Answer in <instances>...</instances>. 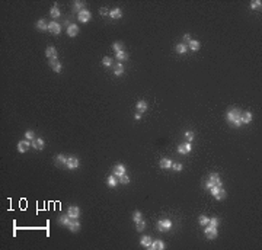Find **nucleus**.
Returning a JSON list of instances; mask_svg holds the SVG:
<instances>
[{
	"label": "nucleus",
	"instance_id": "7ed1b4c3",
	"mask_svg": "<svg viewBox=\"0 0 262 250\" xmlns=\"http://www.w3.org/2000/svg\"><path fill=\"white\" fill-rule=\"evenodd\" d=\"M204 234L208 240H214L217 237V227H211V226H205V230H204Z\"/></svg>",
	"mask_w": 262,
	"mask_h": 250
},
{
	"label": "nucleus",
	"instance_id": "9d476101",
	"mask_svg": "<svg viewBox=\"0 0 262 250\" xmlns=\"http://www.w3.org/2000/svg\"><path fill=\"white\" fill-rule=\"evenodd\" d=\"M50 67H51V68H53L55 73H61V70H63V66H61V63L57 58H51V60H50Z\"/></svg>",
	"mask_w": 262,
	"mask_h": 250
},
{
	"label": "nucleus",
	"instance_id": "a878e982",
	"mask_svg": "<svg viewBox=\"0 0 262 250\" xmlns=\"http://www.w3.org/2000/svg\"><path fill=\"white\" fill-rule=\"evenodd\" d=\"M73 10L74 12H77V13H80L82 10H85V3H83V2H79V0H77V2H74L73 3Z\"/></svg>",
	"mask_w": 262,
	"mask_h": 250
},
{
	"label": "nucleus",
	"instance_id": "412c9836",
	"mask_svg": "<svg viewBox=\"0 0 262 250\" xmlns=\"http://www.w3.org/2000/svg\"><path fill=\"white\" fill-rule=\"evenodd\" d=\"M72 220L73 218H70L67 214L66 215H61L60 218H58V224H61V226H66V227H68V224L72 222Z\"/></svg>",
	"mask_w": 262,
	"mask_h": 250
},
{
	"label": "nucleus",
	"instance_id": "1a4fd4ad",
	"mask_svg": "<svg viewBox=\"0 0 262 250\" xmlns=\"http://www.w3.org/2000/svg\"><path fill=\"white\" fill-rule=\"evenodd\" d=\"M191 150H192L191 143H183L181 145H178V153L179 154H188V153H191Z\"/></svg>",
	"mask_w": 262,
	"mask_h": 250
},
{
	"label": "nucleus",
	"instance_id": "aec40b11",
	"mask_svg": "<svg viewBox=\"0 0 262 250\" xmlns=\"http://www.w3.org/2000/svg\"><path fill=\"white\" fill-rule=\"evenodd\" d=\"M45 55L48 57V60L51 58H57V50L54 47H48L45 50Z\"/></svg>",
	"mask_w": 262,
	"mask_h": 250
},
{
	"label": "nucleus",
	"instance_id": "ea45409f",
	"mask_svg": "<svg viewBox=\"0 0 262 250\" xmlns=\"http://www.w3.org/2000/svg\"><path fill=\"white\" fill-rule=\"evenodd\" d=\"M102 64H104L105 67H111L112 66V60H111L109 57H104V58H102Z\"/></svg>",
	"mask_w": 262,
	"mask_h": 250
},
{
	"label": "nucleus",
	"instance_id": "423d86ee",
	"mask_svg": "<svg viewBox=\"0 0 262 250\" xmlns=\"http://www.w3.org/2000/svg\"><path fill=\"white\" fill-rule=\"evenodd\" d=\"M80 164V161L77 157H67V163H66V167L67 169H70V170H74V169H77Z\"/></svg>",
	"mask_w": 262,
	"mask_h": 250
},
{
	"label": "nucleus",
	"instance_id": "f8f14e48",
	"mask_svg": "<svg viewBox=\"0 0 262 250\" xmlns=\"http://www.w3.org/2000/svg\"><path fill=\"white\" fill-rule=\"evenodd\" d=\"M67 35L72 36V38H73V36H77L79 35V26L76 24H70L67 26Z\"/></svg>",
	"mask_w": 262,
	"mask_h": 250
},
{
	"label": "nucleus",
	"instance_id": "2f4dec72",
	"mask_svg": "<svg viewBox=\"0 0 262 250\" xmlns=\"http://www.w3.org/2000/svg\"><path fill=\"white\" fill-rule=\"evenodd\" d=\"M122 73H124V66H122L121 63H118V64L114 67V74H115V76H121Z\"/></svg>",
	"mask_w": 262,
	"mask_h": 250
},
{
	"label": "nucleus",
	"instance_id": "bb28decb",
	"mask_svg": "<svg viewBox=\"0 0 262 250\" xmlns=\"http://www.w3.org/2000/svg\"><path fill=\"white\" fill-rule=\"evenodd\" d=\"M50 15H51V18H54V19L60 18V9H58V6H57V3L50 9Z\"/></svg>",
	"mask_w": 262,
	"mask_h": 250
},
{
	"label": "nucleus",
	"instance_id": "f257e3e1",
	"mask_svg": "<svg viewBox=\"0 0 262 250\" xmlns=\"http://www.w3.org/2000/svg\"><path fill=\"white\" fill-rule=\"evenodd\" d=\"M240 115H242V111H240V109H236V108H233V109H230V111H227V113H226V119H227V122H230L233 127H240V125H242Z\"/></svg>",
	"mask_w": 262,
	"mask_h": 250
},
{
	"label": "nucleus",
	"instance_id": "4be33fe9",
	"mask_svg": "<svg viewBox=\"0 0 262 250\" xmlns=\"http://www.w3.org/2000/svg\"><path fill=\"white\" fill-rule=\"evenodd\" d=\"M159 166H160V169H171L172 167V160L171 159H162L160 160V163H159Z\"/></svg>",
	"mask_w": 262,
	"mask_h": 250
},
{
	"label": "nucleus",
	"instance_id": "09e8293b",
	"mask_svg": "<svg viewBox=\"0 0 262 250\" xmlns=\"http://www.w3.org/2000/svg\"><path fill=\"white\" fill-rule=\"evenodd\" d=\"M134 118L137 119V121H138V119H141V113H140V112H137V113L134 115Z\"/></svg>",
	"mask_w": 262,
	"mask_h": 250
},
{
	"label": "nucleus",
	"instance_id": "ddd939ff",
	"mask_svg": "<svg viewBox=\"0 0 262 250\" xmlns=\"http://www.w3.org/2000/svg\"><path fill=\"white\" fill-rule=\"evenodd\" d=\"M149 249L150 250H163L165 249V243H163V240H153Z\"/></svg>",
	"mask_w": 262,
	"mask_h": 250
},
{
	"label": "nucleus",
	"instance_id": "e433bc0d",
	"mask_svg": "<svg viewBox=\"0 0 262 250\" xmlns=\"http://www.w3.org/2000/svg\"><path fill=\"white\" fill-rule=\"evenodd\" d=\"M112 48H114V51H115V53H120V51H122V42H120V41L114 42V44H112Z\"/></svg>",
	"mask_w": 262,
	"mask_h": 250
},
{
	"label": "nucleus",
	"instance_id": "20e7f679",
	"mask_svg": "<svg viewBox=\"0 0 262 250\" xmlns=\"http://www.w3.org/2000/svg\"><path fill=\"white\" fill-rule=\"evenodd\" d=\"M90 18H92V13L89 12V10H82L80 13H77V19H79L82 24H87L89 20H90Z\"/></svg>",
	"mask_w": 262,
	"mask_h": 250
},
{
	"label": "nucleus",
	"instance_id": "9b49d317",
	"mask_svg": "<svg viewBox=\"0 0 262 250\" xmlns=\"http://www.w3.org/2000/svg\"><path fill=\"white\" fill-rule=\"evenodd\" d=\"M112 175H115L116 178L120 179L122 175H125V166H124V164H116V166H114V169H112Z\"/></svg>",
	"mask_w": 262,
	"mask_h": 250
},
{
	"label": "nucleus",
	"instance_id": "a211bd4d",
	"mask_svg": "<svg viewBox=\"0 0 262 250\" xmlns=\"http://www.w3.org/2000/svg\"><path fill=\"white\" fill-rule=\"evenodd\" d=\"M109 16L112 19H121L122 16V10L120 9V7H115V9H112V10H109Z\"/></svg>",
	"mask_w": 262,
	"mask_h": 250
},
{
	"label": "nucleus",
	"instance_id": "473e14b6",
	"mask_svg": "<svg viewBox=\"0 0 262 250\" xmlns=\"http://www.w3.org/2000/svg\"><path fill=\"white\" fill-rule=\"evenodd\" d=\"M261 6H262L261 0H252V2H250V9H253V10L261 9Z\"/></svg>",
	"mask_w": 262,
	"mask_h": 250
},
{
	"label": "nucleus",
	"instance_id": "5701e85b",
	"mask_svg": "<svg viewBox=\"0 0 262 250\" xmlns=\"http://www.w3.org/2000/svg\"><path fill=\"white\" fill-rule=\"evenodd\" d=\"M240 121H242V124H249L250 121H252V113L250 112H242Z\"/></svg>",
	"mask_w": 262,
	"mask_h": 250
},
{
	"label": "nucleus",
	"instance_id": "39448f33",
	"mask_svg": "<svg viewBox=\"0 0 262 250\" xmlns=\"http://www.w3.org/2000/svg\"><path fill=\"white\" fill-rule=\"evenodd\" d=\"M67 215L70 217V218H73V220H77V218L80 217V209H79V207H76V205H72V207H68Z\"/></svg>",
	"mask_w": 262,
	"mask_h": 250
},
{
	"label": "nucleus",
	"instance_id": "a19ab883",
	"mask_svg": "<svg viewBox=\"0 0 262 250\" xmlns=\"http://www.w3.org/2000/svg\"><path fill=\"white\" fill-rule=\"evenodd\" d=\"M57 161L61 163V164H66V163H67V157H66L64 154H58L57 156Z\"/></svg>",
	"mask_w": 262,
	"mask_h": 250
},
{
	"label": "nucleus",
	"instance_id": "58836bf2",
	"mask_svg": "<svg viewBox=\"0 0 262 250\" xmlns=\"http://www.w3.org/2000/svg\"><path fill=\"white\" fill-rule=\"evenodd\" d=\"M120 183L121 185H128L130 183V178L127 176V173H125V175H122L121 178H120Z\"/></svg>",
	"mask_w": 262,
	"mask_h": 250
},
{
	"label": "nucleus",
	"instance_id": "2eb2a0df",
	"mask_svg": "<svg viewBox=\"0 0 262 250\" xmlns=\"http://www.w3.org/2000/svg\"><path fill=\"white\" fill-rule=\"evenodd\" d=\"M208 180H211L214 185H217V186H223V182H221V179H220V175L219 173H211L210 176H208Z\"/></svg>",
	"mask_w": 262,
	"mask_h": 250
},
{
	"label": "nucleus",
	"instance_id": "393cba45",
	"mask_svg": "<svg viewBox=\"0 0 262 250\" xmlns=\"http://www.w3.org/2000/svg\"><path fill=\"white\" fill-rule=\"evenodd\" d=\"M200 47H201V44H200V41H197V39H191L188 44V48L192 50V51H198Z\"/></svg>",
	"mask_w": 262,
	"mask_h": 250
},
{
	"label": "nucleus",
	"instance_id": "f704fd0d",
	"mask_svg": "<svg viewBox=\"0 0 262 250\" xmlns=\"http://www.w3.org/2000/svg\"><path fill=\"white\" fill-rule=\"evenodd\" d=\"M140 220H143V215H141V212L137 209V211H134V214H133V221H134V222H138Z\"/></svg>",
	"mask_w": 262,
	"mask_h": 250
},
{
	"label": "nucleus",
	"instance_id": "49530a36",
	"mask_svg": "<svg viewBox=\"0 0 262 250\" xmlns=\"http://www.w3.org/2000/svg\"><path fill=\"white\" fill-rule=\"evenodd\" d=\"M204 186H205L207 189H211V188L214 186V183L211 182V180H208V179H207V180H205V183H204Z\"/></svg>",
	"mask_w": 262,
	"mask_h": 250
},
{
	"label": "nucleus",
	"instance_id": "a18cd8bd",
	"mask_svg": "<svg viewBox=\"0 0 262 250\" xmlns=\"http://www.w3.org/2000/svg\"><path fill=\"white\" fill-rule=\"evenodd\" d=\"M99 13H101L102 16H106V15H109V10H108L106 7H101V9H99Z\"/></svg>",
	"mask_w": 262,
	"mask_h": 250
},
{
	"label": "nucleus",
	"instance_id": "dca6fc26",
	"mask_svg": "<svg viewBox=\"0 0 262 250\" xmlns=\"http://www.w3.org/2000/svg\"><path fill=\"white\" fill-rule=\"evenodd\" d=\"M106 183H108V186H109V188H115L116 185L120 183V179L116 178L115 175H111V176H108V180H106Z\"/></svg>",
	"mask_w": 262,
	"mask_h": 250
},
{
	"label": "nucleus",
	"instance_id": "72a5a7b5",
	"mask_svg": "<svg viewBox=\"0 0 262 250\" xmlns=\"http://www.w3.org/2000/svg\"><path fill=\"white\" fill-rule=\"evenodd\" d=\"M198 222H200V224H201V226H208V222H210V218H208L207 215H201V217H200V218H198Z\"/></svg>",
	"mask_w": 262,
	"mask_h": 250
},
{
	"label": "nucleus",
	"instance_id": "0eeeda50",
	"mask_svg": "<svg viewBox=\"0 0 262 250\" xmlns=\"http://www.w3.org/2000/svg\"><path fill=\"white\" fill-rule=\"evenodd\" d=\"M31 145H32V143H29V140L25 138V140H22V141H19L18 143V151L19 153H26Z\"/></svg>",
	"mask_w": 262,
	"mask_h": 250
},
{
	"label": "nucleus",
	"instance_id": "4468645a",
	"mask_svg": "<svg viewBox=\"0 0 262 250\" xmlns=\"http://www.w3.org/2000/svg\"><path fill=\"white\" fill-rule=\"evenodd\" d=\"M44 145H45V143H44L42 138L39 137H35L34 140H32V147L37 150H44Z\"/></svg>",
	"mask_w": 262,
	"mask_h": 250
},
{
	"label": "nucleus",
	"instance_id": "7c9ffc66",
	"mask_svg": "<svg viewBox=\"0 0 262 250\" xmlns=\"http://www.w3.org/2000/svg\"><path fill=\"white\" fill-rule=\"evenodd\" d=\"M176 53L178 54H186L188 53V45H186V44H178L176 45Z\"/></svg>",
	"mask_w": 262,
	"mask_h": 250
},
{
	"label": "nucleus",
	"instance_id": "b1692460",
	"mask_svg": "<svg viewBox=\"0 0 262 250\" xmlns=\"http://www.w3.org/2000/svg\"><path fill=\"white\" fill-rule=\"evenodd\" d=\"M147 111V102L146 101H138L137 102V112L144 113Z\"/></svg>",
	"mask_w": 262,
	"mask_h": 250
},
{
	"label": "nucleus",
	"instance_id": "6ab92c4d",
	"mask_svg": "<svg viewBox=\"0 0 262 250\" xmlns=\"http://www.w3.org/2000/svg\"><path fill=\"white\" fill-rule=\"evenodd\" d=\"M152 241H153V238L150 237V236H143V237L140 238V244L141 246H144V247H150V244H152Z\"/></svg>",
	"mask_w": 262,
	"mask_h": 250
},
{
	"label": "nucleus",
	"instance_id": "de8ad7c7",
	"mask_svg": "<svg viewBox=\"0 0 262 250\" xmlns=\"http://www.w3.org/2000/svg\"><path fill=\"white\" fill-rule=\"evenodd\" d=\"M183 44H186V45H188L189 44V41H191V35H189V34H185V35H183Z\"/></svg>",
	"mask_w": 262,
	"mask_h": 250
},
{
	"label": "nucleus",
	"instance_id": "f3484780",
	"mask_svg": "<svg viewBox=\"0 0 262 250\" xmlns=\"http://www.w3.org/2000/svg\"><path fill=\"white\" fill-rule=\"evenodd\" d=\"M68 230L72 233H77L80 230V222L77 220H72V222L68 224V227H67Z\"/></svg>",
	"mask_w": 262,
	"mask_h": 250
},
{
	"label": "nucleus",
	"instance_id": "c85d7f7f",
	"mask_svg": "<svg viewBox=\"0 0 262 250\" xmlns=\"http://www.w3.org/2000/svg\"><path fill=\"white\" fill-rule=\"evenodd\" d=\"M115 58L118 60V63H121V61H124V60H128V54L122 50V51H120V53H115Z\"/></svg>",
	"mask_w": 262,
	"mask_h": 250
},
{
	"label": "nucleus",
	"instance_id": "79ce46f5",
	"mask_svg": "<svg viewBox=\"0 0 262 250\" xmlns=\"http://www.w3.org/2000/svg\"><path fill=\"white\" fill-rule=\"evenodd\" d=\"M171 169H173L175 172H181V170L183 169V166L181 164V163H172V167H171Z\"/></svg>",
	"mask_w": 262,
	"mask_h": 250
},
{
	"label": "nucleus",
	"instance_id": "c756f323",
	"mask_svg": "<svg viewBox=\"0 0 262 250\" xmlns=\"http://www.w3.org/2000/svg\"><path fill=\"white\" fill-rule=\"evenodd\" d=\"M37 28L41 31H48V24L45 22V19H39L37 22Z\"/></svg>",
	"mask_w": 262,
	"mask_h": 250
},
{
	"label": "nucleus",
	"instance_id": "37998d69",
	"mask_svg": "<svg viewBox=\"0 0 262 250\" xmlns=\"http://www.w3.org/2000/svg\"><path fill=\"white\" fill-rule=\"evenodd\" d=\"M208 226L217 227V226H219V218H217V217H213V218H210V222H208Z\"/></svg>",
	"mask_w": 262,
	"mask_h": 250
},
{
	"label": "nucleus",
	"instance_id": "c9c22d12",
	"mask_svg": "<svg viewBox=\"0 0 262 250\" xmlns=\"http://www.w3.org/2000/svg\"><path fill=\"white\" fill-rule=\"evenodd\" d=\"M135 228H137V231H143L146 228V222L143 220H140L138 222H135Z\"/></svg>",
	"mask_w": 262,
	"mask_h": 250
},
{
	"label": "nucleus",
	"instance_id": "f03ea898",
	"mask_svg": "<svg viewBox=\"0 0 262 250\" xmlns=\"http://www.w3.org/2000/svg\"><path fill=\"white\" fill-rule=\"evenodd\" d=\"M171 228H172V221L168 220V218H165V220H160L157 222V230H159V231L165 233V231H169Z\"/></svg>",
	"mask_w": 262,
	"mask_h": 250
},
{
	"label": "nucleus",
	"instance_id": "4c0bfd02",
	"mask_svg": "<svg viewBox=\"0 0 262 250\" xmlns=\"http://www.w3.org/2000/svg\"><path fill=\"white\" fill-rule=\"evenodd\" d=\"M185 140H186V143H191V141L194 140V132H192V131H186V132H185Z\"/></svg>",
	"mask_w": 262,
	"mask_h": 250
},
{
	"label": "nucleus",
	"instance_id": "cd10ccee",
	"mask_svg": "<svg viewBox=\"0 0 262 250\" xmlns=\"http://www.w3.org/2000/svg\"><path fill=\"white\" fill-rule=\"evenodd\" d=\"M226 197H227V193H226V191H224V188H223V186H221V188L219 189V192L214 195V198H216L217 201H223Z\"/></svg>",
	"mask_w": 262,
	"mask_h": 250
},
{
	"label": "nucleus",
	"instance_id": "6e6552de",
	"mask_svg": "<svg viewBox=\"0 0 262 250\" xmlns=\"http://www.w3.org/2000/svg\"><path fill=\"white\" fill-rule=\"evenodd\" d=\"M48 31L50 32H53L54 35H58V34L61 32V25L58 24V22L53 20V22H50L48 24Z\"/></svg>",
	"mask_w": 262,
	"mask_h": 250
},
{
	"label": "nucleus",
	"instance_id": "c03bdc74",
	"mask_svg": "<svg viewBox=\"0 0 262 250\" xmlns=\"http://www.w3.org/2000/svg\"><path fill=\"white\" fill-rule=\"evenodd\" d=\"M25 138L32 141V140L35 138V132H34V131H26V132H25Z\"/></svg>",
	"mask_w": 262,
	"mask_h": 250
}]
</instances>
